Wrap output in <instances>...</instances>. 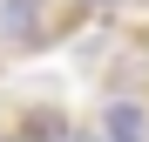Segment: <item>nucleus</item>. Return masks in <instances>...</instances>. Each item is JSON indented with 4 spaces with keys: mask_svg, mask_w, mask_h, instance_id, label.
Segmentation results:
<instances>
[{
    "mask_svg": "<svg viewBox=\"0 0 149 142\" xmlns=\"http://www.w3.org/2000/svg\"><path fill=\"white\" fill-rule=\"evenodd\" d=\"M95 129H102L109 142H149V102L142 95H109Z\"/></svg>",
    "mask_w": 149,
    "mask_h": 142,
    "instance_id": "f257e3e1",
    "label": "nucleus"
},
{
    "mask_svg": "<svg viewBox=\"0 0 149 142\" xmlns=\"http://www.w3.org/2000/svg\"><path fill=\"white\" fill-rule=\"evenodd\" d=\"M54 142H109V135H102V129H74V122H68V129H61Z\"/></svg>",
    "mask_w": 149,
    "mask_h": 142,
    "instance_id": "f03ea898",
    "label": "nucleus"
},
{
    "mask_svg": "<svg viewBox=\"0 0 149 142\" xmlns=\"http://www.w3.org/2000/svg\"><path fill=\"white\" fill-rule=\"evenodd\" d=\"M74 7H95V14H115V7H129V0H74Z\"/></svg>",
    "mask_w": 149,
    "mask_h": 142,
    "instance_id": "7ed1b4c3",
    "label": "nucleus"
},
{
    "mask_svg": "<svg viewBox=\"0 0 149 142\" xmlns=\"http://www.w3.org/2000/svg\"><path fill=\"white\" fill-rule=\"evenodd\" d=\"M0 142H27V129H7V135H0Z\"/></svg>",
    "mask_w": 149,
    "mask_h": 142,
    "instance_id": "20e7f679",
    "label": "nucleus"
}]
</instances>
